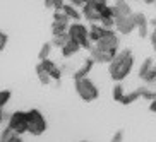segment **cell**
<instances>
[{"label": "cell", "mask_w": 156, "mask_h": 142, "mask_svg": "<svg viewBox=\"0 0 156 142\" xmlns=\"http://www.w3.org/2000/svg\"><path fill=\"white\" fill-rule=\"evenodd\" d=\"M67 26L69 24H60V23H55L51 24V34L55 36V34H62V33H67Z\"/></svg>", "instance_id": "obj_22"}, {"label": "cell", "mask_w": 156, "mask_h": 142, "mask_svg": "<svg viewBox=\"0 0 156 142\" xmlns=\"http://www.w3.org/2000/svg\"><path fill=\"white\" fill-rule=\"evenodd\" d=\"M93 65H94V62H93L91 57H89V58H86V60H84V64L81 65V69H79L77 72H74V81L83 79V77H87V75H89V72L93 70Z\"/></svg>", "instance_id": "obj_12"}, {"label": "cell", "mask_w": 156, "mask_h": 142, "mask_svg": "<svg viewBox=\"0 0 156 142\" xmlns=\"http://www.w3.org/2000/svg\"><path fill=\"white\" fill-rule=\"evenodd\" d=\"M149 24H151V28H153V31L156 33V17H154V19H151V23H149Z\"/></svg>", "instance_id": "obj_32"}, {"label": "cell", "mask_w": 156, "mask_h": 142, "mask_svg": "<svg viewBox=\"0 0 156 142\" xmlns=\"http://www.w3.org/2000/svg\"><path fill=\"white\" fill-rule=\"evenodd\" d=\"M10 96H12V92H10L9 89H2V91H0V106L7 105L10 101Z\"/></svg>", "instance_id": "obj_25"}, {"label": "cell", "mask_w": 156, "mask_h": 142, "mask_svg": "<svg viewBox=\"0 0 156 142\" xmlns=\"http://www.w3.org/2000/svg\"><path fill=\"white\" fill-rule=\"evenodd\" d=\"M149 111H151V113H156V98L153 101H149Z\"/></svg>", "instance_id": "obj_31"}, {"label": "cell", "mask_w": 156, "mask_h": 142, "mask_svg": "<svg viewBox=\"0 0 156 142\" xmlns=\"http://www.w3.org/2000/svg\"><path fill=\"white\" fill-rule=\"evenodd\" d=\"M69 40V36H67V33H62V34H55L53 36V40H51V46H57V48H62V46L65 45V41Z\"/></svg>", "instance_id": "obj_18"}, {"label": "cell", "mask_w": 156, "mask_h": 142, "mask_svg": "<svg viewBox=\"0 0 156 142\" xmlns=\"http://www.w3.org/2000/svg\"><path fill=\"white\" fill-rule=\"evenodd\" d=\"M36 75H38V79H40V84H41V86H50V84H51L50 74H48L45 69H43L41 64H38V65H36Z\"/></svg>", "instance_id": "obj_15"}, {"label": "cell", "mask_w": 156, "mask_h": 142, "mask_svg": "<svg viewBox=\"0 0 156 142\" xmlns=\"http://www.w3.org/2000/svg\"><path fill=\"white\" fill-rule=\"evenodd\" d=\"M7 41H9V36H7L5 33H2V34H0V51H4V50H5Z\"/></svg>", "instance_id": "obj_26"}, {"label": "cell", "mask_w": 156, "mask_h": 142, "mask_svg": "<svg viewBox=\"0 0 156 142\" xmlns=\"http://www.w3.org/2000/svg\"><path fill=\"white\" fill-rule=\"evenodd\" d=\"M74 82H76V92L79 94V98L84 103H93V101L98 99L100 91H98V87L94 86L93 81H89L87 77H83V79L74 81Z\"/></svg>", "instance_id": "obj_3"}, {"label": "cell", "mask_w": 156, "mask_h": 142, "mask_svg": "<svg viewBox=\"0 0 156 142\" xmlns=\"http://www.w3.org/2000/svg\"><path fill=\"white\" fill-rule=\"evenodd\" d=\"M153 65H154V58H151V57L144 58V62L141 64V69H139V79L144 77V74L149 72V69H151Z\"/></svg>", "instance_id": "obj_17"}, {"label": "cell", "mask_w": 156, "mask_h": 142, "mask_svg": "<svg viewBox=\"0 0 156 142\" xmlns=\"http://www.w3.org/2000/svg\"><path fill=\"white\" fill-rule=\"evenodd\" d=\"M122 139H124V130H119V132H117L113 137H112V140H113V142H119V140H122Z\"/></svg>", "instance_id": "obj_28"}, {"label": "cell", "mask_w": 156, "mask_h": 142, "mask_svg": "<svg viewBox=\"0 0 156 142\" xmlns=\"http://www.w3.org/2000/svg\"><path fill=\"white\" fill-rule=\"evenodd\" d=\"M79 50H83V48L79 46L77 41H74L72 38H69V40L65 41V45L60 48V51H62V57H64V58H70V57H74Z\"/></svg>", "instance_id": "obj_11"}, {"label": "cell", "mask_w": 156, "mask_h": 142, "mask_svg": "<svg viewBox=\"0 0 156 142\" xmlns=\"http://www.w3.org/2000/svg\"><path fill=\"white\" fill-rule=\"evenodd\" d=\"M62 10H64V14L67 16L70 21H81V17H83V14L77 10V7L72 5V4H64L62 5Z\"/></svg>", "instance_id": "obj_14"}, {"label": "cell", "mask_w": 156, "mask_h": 142, "mask_svg": "<svg viewBox=\"0 0 156 142\" xmlns=\"http://www.w3.org/2000/svg\"><path fill=\"white\" fill-rule=\"evenodd\" d=\"M147 36H149V43H151V48L156 51V33L153 31L151 34H147Z\"/></svg>", "instance_id": "obj_27"}, {"label": "cell", "mask_w": 156, "mask_h": 142, "mask_svg": "<svg viewBox=\"0 0 156 142\" xmlns=\"http://www.w3.org/2000/svg\"><path fill=\"white\" fill-rule=\"evenodd\" d=\"M53 21H55V23H60V24H69L70 23V19L64 14V10H55V12H53Z\"/></svg>", "instance_id": "obj_21"}, {"label": "cell", "mask_w": 156, "mask_h": 142, "mask_svg": "<svg viewBox=\"0 0 156 142\" xmlns=\"http://www.w3.org/2000/svg\"><path fill=\"white\" fill-rule=\"evenodd\" d=\"M113 28L117 29V33L120 34H130V33L136 29V23H134V17L132 14L129 16H120V17H115L113 21Z\"/></svg>", "instance_id": "obj_6"}, {"label": "cell", "mask_w": 156, "mask_h": 142, "mask_svg": "<svg viewBox=\"0 0 156 142\" xmlns=\"http://www.w3.org/2000/svg\"><path fill=\"white\" fill-rule=\"evenodd\" d=\"M132 17H134V23H136V29L139 33V38H147L149 34V21L147 17L142 12H132Z\"/></svg>", "instance_id": "obj_9"}, {"label": "cell", "mask_w": 156, "mask_h": 142, "mask_svg": "<svg viewBox=\"0 0 156 142\" xmlns=\"http://www.w3.org/2000/svg\"><path fill=\"white\" fill-rule=\"evenodd\" d=\"M81 9H83L81 14L86 21H89V23H98L100 21V2L98 0H87Z\"/></svg>", "instance_id": "obj_7"}, {"label": "cell", "mask_w": 156, "mask_h": 142, "mask_svg": "<svg viewBox=\"0 0 156 142\" xmlns=\"http://www.w3.org/2000/svg\"><path fill=\"white\" fill-rule=\"evenodd\" d=\"M112 12H113V17H120V16L132 14V9L127 4V0H115L112 5Z\"/></svg>", "instance_id": "obj_10"}, {"label": "cell", "mask_w": 156, "mask_h": 142, "mask_svg": "<svg viewBox=\"0 0 156 142\" xmlns=\"http://www.w3.org/2000/svg\"><path fill=\"white\" fill-rule=\"evenodd\" d=\"M98 2H100V4H106V0H98Z\"/></svg>", "instance_id": "obj_34"}, {"label": "cell", "mask_w": 156, "mask_h": 142, "mask_svg": "<svg viewBox=\"0 0 156 142\" xmlns=\"http://www.w3.org/2000/svg\"><path fill=\"white\" fill-rule=\"evenodd\" d=\"M7 125H9L16 133H26V111H14L9 115L7 118Z\"/></svg>", "instance_id": "obj_5"}, {"label": "cell", "mask_w": 156, "mask_h": 142, "mask_svg": "<svg viewBox=\"0 0 156 142\" xmlns=\"http://www.w3.org/2000/svg\"><path fill=\"white\" fill-rule=\"evenodd\" d=\"M50 51H51V43L50 41H46L41 45V48H40V53H38V58L40 60H45L50 57Z\"/></svg>", "instance_id": "obj_20"}, {"label": "cell", "mask_w": 156, "mask_h": 142, "mask_svg": "<svg viewBox=\"0 0 156 142\" xmlns=\"http://www.w3.org/2000/svg\"><path fill=\"white\" fill-rule=\"evenodd\" d=\"M124 86H122V84H117V86H113V91H112V96H113V99L115 101H120V98L124 96Z\"/></svg>", "instance_id": "obj_24"}, {"label": "cell", "mask_w": 156, "mask_h": 142, "mask_svg": "<svg viewBox=\"0 0 156 142\" xmlns=\"http://www.w3.org/2000/svg\"><path fill=\"white\" fill-rule=\"evenodd\" d=\"M67 36L72 38L74 41H77L79 46L84 48V50L91 48V41L87 38V28L84 24H81L79 21H74L72 24L69 23V26H67Z\"/></svg>", "instance_id": "obj_4"}, {"label": "cell", "mask_w": 156, "mask_h": 142, "mask_svg": "<svg viewBox=\"0 0 156 142\" xmlns=\"http://www.w3.org/2000/svg\"><path fill=\"white\" fill-rule=\"evenodd\" d=\"M26 125H28L26 127V133H31V135H41L48 128L45 116L41 115V111H38V110L26 111Z\"/></svg>", "instance_id": "obj_2"}, {"label": "cell", "mask_w": 156, "mask_h": 142, "mask_svg": "<svg viewBox=\"0 0 156 142\" xmlns=\"http://www.w3.org/2000/svg\"><path fill=\"white\" fill-rule=\"evenodd\" d=\"M139 98H141V91L136 89V91H132V92H124V96L120 98L119 103H122V105H132V103H136Z\"/></svg>", "instance_id": "obj_16"}, {"label": "cell", "mask_w": 156, "mask_h": 142, "mask_svg": "<svg viewBox=\"0 0 156 142\" xmlns=\"http://www.w3.org/2000/svg\"><path fill=\"white\" fill-rule=\"evenodd\" d=\"M132 67H134V55L129 48H125L122 51H117L115 57L108 62V74H110L112 81L120 82L132 72Z\"/></svg>", "instance_id": "obj_1"}, {"label": "cell", "mask_w": 156, "mask_h": 142, "mask_svg": "<svg viewBox=\"0 0 156 142\" xmlns=\"http://www.w3.org/2000/svg\"><path fill=\"white\" fill-rule=\"evenodd\" d=\"M40 64L41 67L46 70V72L50 74L51 81H55L57 86H60V79H62V69H58V65L50 58H45V60H40Z\"/></svg>", "instance_id": "obj_8"}, {"label": "cell", "mask_w": 156, "mask_h": 142, "mask_svg": "<svg viewBox=\"0 0 156 142\" xmlns=\"http://www.w3.org/2000/svg\"><path fill=\"white\" fill-rule=\"evenodd\" d=\"M141 91V98H144L146 101H153L156 98V89H149V87H139Z\"/></svg>", "instance_id": "obj_19"}, {"label": "cell", "mask_w": 156, "mask_h": 142, "mask_svg": "<svg viewBox=\"0 0 156 142\" xmlns=\"http://www.w3.org/2000/svg\"><path fill=\"white\" fill-rule=\"evenodd\" d=\"M142 2H144L146 5H153V2H154V0H142Z\"/></svg>", "instance_id": "obj_33"}, {"label": "cell", "mask_w": 156, "mask_h": 142, "mask_svg": "<svg viewBox=\"0 0 156 142\" xmlns=\"http://www.w3.org/2000/svg\"><path fill=\"white\" fill-rule=\"evenodd\" d=\"M87 0H70V4L72 5H76V7H77V9H81V7H83L84 4H86Z\"/></svg>", "instance_id": "obj_29"}, {"label": "cell", "mask_w": 156, "mask_h": 142, "mask_svg": "<svg viewBox=\"0 0 156 142\" xmlns=\"http://www.w3.org/2000/svg\"><path fill=\"white\" fill-rule=\"evenodd\" d=\"M9 118V115L4 111V106H0V123H4V120Z\"/></svg>", "instance_id": "obj_30"}, {"label": "cell", "mask_w": 156, "mask_h": 142, "mask_svg": "<svg viewBox=\"0 0 156 142\" xmlns=\"http://www.w3.org/2000/svg\"><path fill=\"white\" fill-rule=\"evenodd\" d=\"M0 34H2V31H0Z\"/></svg>", "instance_id": "obj_36"}, {"label": "cell", "mask_w": 156, "mask_h": 142, "mask_svg": "<svg viewBox=\"0 0 156 142\" xmlns=\"http://www.w3.org/2000/svg\"><path fill=\"white\" fill-rule=\"evenodd\" d=\"M0 140H2V142H21L23 139H21L19 133H16L14 130L7 125V127L0 132Z\"/></svg>", "instance_id": "obj_13"}, {"label": "cell", "mask_w": 156, "mask_h": 142, "mask_svg": "<svg viewBox=\"0 0 156 142\" xmlns=\"http://www.w3.org/2000/svg\"><path fill=\"white\" fill-rule=\"evenodd\" d=\"M153 5H154V9H156V0H154V2H153Z\"/></svg>", "instance_id": "obj_35"}, {"label": "cell", "mask_w": 156, "mask_h": 142, "mask_svg": "<svg viewBox=\"0 0 156 142\" xmlns=\"http://www.w3.org/2000/svg\"><path fill=\"white\" fill-rule=\"evenodd\" d=\"M64 4H65L64 0H45V7L55 9V10H62V5Z\"/></svg>", "instance_id": "obj_23"}]
</instances>
